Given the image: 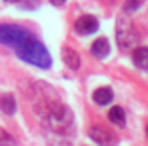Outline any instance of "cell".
Instances as JSON below:
<instances>
[{
	"mask_svg": "<svg viewBox=\"0 0 148 146\" xmlns=\"http://www.w3.org/2000/svg\"><path fill=\"white\" fill-rule=\"evenodd\" d=\"M0 44L15 49L19 59L34 64L38 69H49L51 57L48 49L32 32L13 23H0Z\"/></svg>",
	"mask_w": 148,
	"mask_h": 146,
	"instance_id": "obj_1",
	"label": "cell"
},
{
	"mask_svg": "<svg viewBox=\"0 0 148 146\" xmlns=\"http://www.w3.org/2000/svg\"><path fill=\"white\" fill-rule=\"evenodd\" d=\"M116 38H118V46L120 49H131L137 44V32L131 25L127 15H120L118 17V29H116Z\"/></svg>",
	"mask_w": 148,
	"mask_h": 146,
	"instance_id": "obj_2",
	"label": "cell"
},
{
	"mask_svg": "<svg viewBox=\"0 0 148 146\" xmlns=\"http://www.w3.org/2000/svg\"><path fill=\"white\" fill-rule=\"evenodd\" d=\"M89 138L95 141L97 144H101V146H114L116 144V135L110 133L108 129L101 127V125H93V127L89 129Z\"/></svg>",
	"mask_w": 148,
	"mask_h": 146,
	"instance_id": "obj_3",
	"label": "cell"
},
{
	"mask_svg": "<svg viewBox=\"0 0 148 146\" xmlns=\"http://www.w3.org/2000/svg\"><path fill=\"white\" fill-rule=\"evenodd\" d=\"M97 29H99V21H97V17H93V15H82L78 21L74 23V30H76L78 34H84V36L93 34Z\"/></svg>",
	"mask_w": 148,
	"mask_h": 146,
	"instance_id": "obj_4",
	"label": "cell"
},
{
	"mask_svg": "<svg viewBox=\"0 0 148 146\" xmlns=\"http://www.w3.org/2000/svg\"><path fill=\"white\" fill-rule=\"evenodd\" d=\"M91 53L97 57V59H105V57L110 53L108 40H106V38H97L95 42L91 44Z\"/></svg>",
	"mask_w": 148,
	"mask_h": 146,
	"instance_id": "obj_5",
	"label": "cell"
},
{
	"mask_svg": "<svg viewBox=\"0 0 148 146\" xmlns=\"http://www.w3.org/2000/svg\"><path fill=\"white\" fill-rule=\"evenodd\" d=\"M112 99H114V93H112V89H110V87H99V89L93 91V101H95L99 106L108 104Z\"/></svg>",
	"mask_w": 148,
	"mask_h": 146,
	"instance_id": "obj_6",
	"label": "cell"
},
{
	"mask_svg": "<svg viewBox=\"0 0 148 146\" xmlns=\"http://www.w3.org/2000/svg\"><path fill=\"white\" fill-rule=\"evenodd\" d=\"M133 63L137 69L148 70V47H137L133 51Z\"/></svg>",
	"mask_w": 148,
	"mask_h": 146,
	"instance_id": "obj_7",
	"label": "cell"
},
{
	"mask_svg": "<svg viewBox=\"0 0 148 146\" xmlns=\"http://www.w3.org/2000/svg\"><path fill=\"white\" fill-rule=\"evenodd\" d=\"M63 61H65V64L72 70L80 69V55L74 51V49H70V47H63Z\"/></svg>",
	"mask_w": 148,
	"mask_h": 146,
	"instance_id": "obj_8",
	"label": "cell"
},
{
	"mask_svg": "<svg viewBox=\"0 0 148 146\" xmlns=\"http://www.w3.org/2000/svg\"><path fill=\"white\" fill-rule=\"evenodd\" d=\"M108 120L114 125H118V127H123L125 125V112H123V108L122 106H112L108 110Z\"/></svg>",
	"mask_w": 148,
	"mask_h": 146,
	"instance_id": "obj_9",
	"label": "cell"
},
{
	"mask_svg": "<svg viewBox=\"0 0 148 146\" xmlns=\"http://www.w3.org/2000/svg\"><path fill=\"white\" fill-rule=\"evenodd\" d=\"M0 110L12 116L13 112H15V99H13V95H2V99H0Z\"/></svg>",
	"mask_w": 148,
	"mask_h": 146,
	"instance_id": "obj_10",
	"label": "cell"
},
{
	"mask_svg": "<svg viewBox=\"0 0 148 146\" xmlns=\"http://www.w3.org/2000/svg\"><path fill=\"white\" fill-rule=\"evenodd\" d=\"M0 146H15V141L10 137V133L6 129L0 127Z\"/></svg>",
	"mask_w": 148,
	"mask_h": 146,
	"instance_id": "obj_11",
	"label": "cell"
},
{
	"mask_svg": "<svg viewBox=\"0 0 148 146\" xmlns=\"http://www.w3.org/2000/svg\"><path fill=\"white\" fill-rule=\"evenodd\" d=\"M143 2H144V0H127V2H125V10H127V12H131V10H137L140 4H143Z\"/></svg>",
	"mask_w": 148,
	"mask_h": 146,
	"instance_id": "obj_12",
	"label": "cell"
},
{
	"mask_svg": "<svg viewBox=\"0 0 148 146\" xmlns=\"http://www.w3.org/2000/svg\"><path fill=\"white\" fill-rule=\"evenodd\" d=\"M49 2H51L53 6H57V8H59V6H63V4H65L66 0H49Z\"/></svg>",
	"mask_w": 148,
	"mask_h": 146,
	"instance_id": "obj_13",
	"label": "cell"
},
{
	"mask_svg": "<svg viewBox=\"0 0 148 146\" xmlns=\"http://www.w3.org/2000/svg\"><path fill=\"white\" fill-rule=\"evenodd\" d=\"M6 2H17V0H6Z\"/></svg>",
	"mask_w": 148,
	"mask_h": 146,
	"instance_id": "obj_14",
	"label": "cell"
},
{
	"mask_svg": "<svg viewBox=\"0 0 148 146\" xmlns=\"http://www.w3.org/2000/svg\"><path fill=\"white\" fill-rule=\"evenodd\" d=\"M146 137H148V125H146Z\"/></svg>",
	"mask_w": 148,
	"mask_h": 146,
	"instance_id": "obj_15",
	"label": "cell"
}]
</instances>
